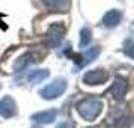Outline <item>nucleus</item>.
<instances>
[{
    "label": "nucleus",
    "instance_id": "obj_9",
    "mask_svg": "<svg viewBox=\"0 0 134 128\" xmlns=\"http://www.w3.org/2000/svg\"><path fill=\"white\" fill-rule=\"evenodd\" d=\"M41 2L54 12H68L71 8V0H41Z\"/></svg>",
    "mask_w": 134,
    "mask_h": 128
},
{
    "label": "nucleus",
    "instance_id": "obj_4",
    "mask_svg": "<svg viewBox=\"0 0 134 128\" xmlns=\"http://www.w3.org/2000/svg\"><path fill=\"white\" fill-rule=\"evenodd\" d=\"M99 53H101V47H99V45H97V47H91V48H87L86 51L80 53V54H74L72 60L75 62L80 68H83V66H86V65L92 63V62L99 56Z\"/></svg>",
    "mask_w": 134,
    "mask_h": 128
},
{
    "label": "nucleus",
    "instance_id": "obj_12",
    "mask_svg": "<svg viewBox=\"0 0 134 128\" xmlns=\"http://www.w3.org/2000/svg\"><path fill=\"white\" fill-rule=\"evenodd\" d=\"M121 18H122V12L119 9H111L109 12L105 14L103 17V24L109 29H113L116 26L121 23Z\"/></svg>",
    "mask_w": 134,
    "mask_h": 128
},
{
    "label": "nucleus",
    "instance_id": "obj_10",
    "mask_svg": "<svg viewBox=\"0 0 134 128\" xmlns=\"http://www.w3.org/2000/svg\"><path fill=\"white\" fill-rule=\"evenodd\" d=\"M133 122V115L130 110H122L113 118V125L116 128H128Z\"/></svg>",
    "mask_w": 134,
    "mask_h": 128
},
{
    "label": "nucleus",
    "instance_id": "obj_11",
    "mask_svg": "<svg viewBox=\"0 0 134 128\" xmlns=\"http://www.w3.org/2000/svg\"><path fill=\"white\" fill-rule=\"evenodd\" d=\"M56 116H57V112L54 109H51V110H44V112L35 113V115L32 116V119L35 122H38V124L47 125V124H53L56 121Z\"/></svg>",
    "mask_w": 134,
    "mask_h": 128
},
{
    "label": "nucleus",
    "instance_id": "obj_15",
    "mask_svg": "<svg viewBox=\"0 0 134 128\" xmlns=\"http://www.w3.org/2000/svg\"><path fill=\"white\" fill-rule=\"evenodd\" d=\"M124 53H125L130 59H133L134 60V41L127 39V41L124 42Z\"/></svg>",
    "mask_w": 134,
    "mask_h": 128
},
{
    "label": "nucleus",
    "instance_id": "obj_2",
    "mask_svg": "<svg viewBox=\"0 0 134 128\" xmlns=\"http://www.w3.org/2000/svg\"><path fill=\"white\" fill-rule=\"evenodd\" d=\"M66 87H68L66 80L56 79V80H53L50 85L42 87V89L39 91V95H41L44 99H56V98H59L60 95L65 93Z\"/></svg>",
    "mask_w": 134,
    "mask_h": 128
},
{
    "label": "nucleus",
    "instance_id": "obj_13",
    "mask_svg": "<svg viewBox=\"0 0 134 128\" xmlns=\"http://www.w3.org/2000/svg\"><path fill=\"white\" fill-rule=\"evenodd\" d=\"M50 71L48 69H36V71H32L27 75V81L30 85H36V83H42L45 79H48Z\"/></svg>",
    "mask_w": 134,
    "mask_h": 128
},
{
    "label": "nucleus",
    "instance_id": "obj_3",
    "mask_svg": "<svg viewBox=\"0 0 134 128\" xmlns=\"http://www.w3.org/2000/svg\"><path fill=\"white\" fill-rule=\"evenodd\" d=\"M65 33H66L65 26L60 24V23H53L47 30V44L53 48L59 47L60 42L63 41V38H65Z\"/></svg>",
    "mask_w": 134,
    "mask_h": 128
},
{
    "label": "nucleus",
    "instance_id": "obj_6",
    "mask_svg": "<svg viewBox=\"0 0 134 128\" xmlns=\"http://www.w3.org/2000/svg\"><path fill=\"white\" fill-rule=\"evenodd\" d=\"M127 91H128L127 80L124 79V77H116L115 81H113V85L110 86L109 93L115 98V99L121 101V99H124V97L127 95Z\"/></svg>",
    "mask_w": 134,
    "mask_h": 128
},
{
    "label": "nucleus",
    "instance_id": "obj_5",
    "mask_svg": "<svg viewBox=\"0 0 134 128\" xmlns=\"http://www.w3.org/2000/svg\"><path fill=\"white\" fill-rule=\"evenodd\" d=\"M109 80V74L104 69H92L83 75V81L85 85L89 86H97V85H103Z\"/></svg>",
    "mask_w": 134,
    "mask_h": 128
},
{
    "label": "nucleus",
    "instance_id": "obj_16",
    "mask_svg": "<svg viewBox=\"0 0 134 128\" xmlns=\"http://www.w3.org/2000/svg\"><path fill=\"white\" fill-rule=\"evenodd\" d=\"M56 128H75V124L72 121H63L62 124H59Z\"/></svg>",
    "mask_w": 134,
    "mask_h": 128
},
{
    "label": "nucleus",
    "instance_id": "obj_1",
    "mask_svg": "<svg viewBox=\"0 0 134 128\" xmlns=\"http://www.w3.org/2000/svg\"><path fill=\"white\" fill-rule=\"evenodd\" d=\"M77 113L86 121H95L103 112V103L97 98H86L81 99L75 105Z\"/></svg>",
    "mask_w": 134,
    "mask_h": 128
},
{
    "label": "nucleus",
    "instance_id": "obj_14",
    "mask_svg": "<svg viewBox=\"0 0 134 128\" xmlns=\"http://www.w3.org/2000/svg\"><path fill=\"white\" fill-rule=\"evenodd\" d=\"M91 39H92L91 29L89 27H83L80 30V47H86L87 44L91 42Z\"/></svg>",
    "mask_w": 134,
    "mask_h": 128
},
{
    "label": "nucleus",
    "instance_id": "obj_8",
    "mask_svg": "<svg viewBox=\"0 0 134 128\" xmlns=\"http://www.w3.org/2000/svg\"><path fill=\"white\" fill-rule=\"evenodd\" d=\"M17 115V104L14 101V98L11 97H3L0 99V116L9 119Z\"/></svg>",
    "mask_w": 134,
    "mask_h": 128
},
{
    "label": "nucleus",
    "instance_id": "obj_7",
    "mask_svg": "<svg viewBox=\"0 0 134 128\" xmlns=\"http://www.w3.org/2000/svg\"><path fill=\"white\" fill-rule=\"evenodd\" d=\"M39 60V56L36 54V53H33V51H27V53H24V54H21L20 57H17L15 59V62H14V71L15 73H20V71H23L24 68H27L30 63H35V62Z\"/></svg>",
    "mask_w": 134,
    "mask_h": 128
}]
</instances>
